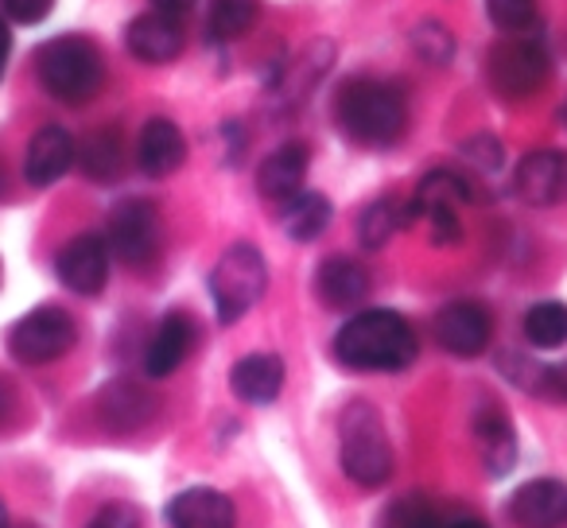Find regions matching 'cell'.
<instances>
[{
  "mask_svg": "<svg viewBox=\"0 0 567 528\" xmlns=\"http://www.w3.org/2000/svg\"><path fill=\"white\" fill-rule=\"evenodd\" d=\"M447 528H489V525H486V520L463 517V520H447Z\"/></svg>",
  "mask_w": 567,
  "mask_h": 528,
  "instance_id": "38",
  "label": "cell"
},
{
  "mask_svg": "<svg viewBox=\"0 0 567 528\" xmlns=\"http://www.w3.org/2000/svg\"><path fill=\"white\" fill-rule=\"evenodd\" d=\"M409 221H412V206L409 203H396V198H378V203L362 214V221H358V237H362L365 249H381V245H389V237H393L396 229L409 226Z\"/></svg>",
  "mask_w": 567,
  "mask_h": 528,
  "instance_id": "25",
  "label": "cell"
},
{
  "mask_svg": "<svg viewBox=\"0 0 567 528\" xmlns=\"http://www.w3.org/2000/svg\"><path fill=\"white\" fill-rule=\"evenodd\" d=\"M260 12V0H210L206 12V32L210 40H237L252 28Z\"/></svg>",
  "mask_w": 567,
  "mask_h": 528,
  "instance_id": "27",
  "label": "cell"
},
{
  "mask_svg": "<svg viewBox=\"0 0 567 528\" xmlns=\"http://www.w3.org/2000/svg\"><path fill=\"white\" fill-rule=\"evenodd\" d=\"M0 528H9V509H4V501H0Z\"/></svg>",
  "mask_w": 567,
  "mask_h": 528,
  "instance_id": "39",
  "label": "cell"
},
{
  "mask_svg": "<svg viewBox=\"0 0 567 528\" xmlns=\"http://www.w3.org/2000/svg\"><path fill=\"white\" fill-rule=\"evenodd\" d=\"M74 164V136L63 125H48L28 141L24 156V179L32 187H51L59 183Z\"/></svg>",
  "mask_w": 567,
  "mask_h": 528,
  "instance_id": "13",
  "label": "cell"
},
{
  "mask_svg": "<svg viewBox=\"0 0 567 528\" xmlns=\"http://www.w3.org/2000/svg\"><path fill=\"white\" fill-rule=\"evenodd\" d=\"M35 71H40L43 90L66 105L90 102L105 82L102 51L82 35H55L43 43L35 55Z\"/></svg>",
  "mask_w": 567,
  "mask_h": 528,
  "instance_id": "3",
  "label": "cell"
},
{
  "mask_svg": "<svg viewBox=\"0 0 567 528\" xmlns=\"http://www.w3.org/2000/svg\"><path fill=\"white\" fill-rule=\"evenodd\" d=\"M229 385L245 404H272L284 389V362L276 354H249L234 365Z\"/></svg>",
  "mask_w": 567,
  "mask_h": 528,
  "instance_id": "19",
  "label": "cell"
},
{
  "mask_svg": "<svg viewBox=\"0 0 567 528\" xmlns=\"http://www.w3.org/2000/svg\"><path fill=\"white\" fill-rule=\"evenodd\" d=\"M548 51L533 40V35H509L489 51V82L502 97L520 102V97H533L536 90L548 82Z\"/></svg>",
  "mask_w": 567,
  "mask_h": 528,
  "instance_id": "6",
  "label": "cell"
},
{
  "mask_svg": "<svg viewBox=\"0 0 567 528\" xmlns=\"http://www.w3.org/2000/svg\"><path fill=\"white\" fill-rule=\"evenodd\" d=\"M463 203H471V183L455 172H432L412 195V218H424L432 210H458Z\"/></svg>",
  "mask_w": 567,
  "mask_h": 528,
  "instance_id": "22",
  "label": "cell"
},
{
  "mask_svg": "<svg viewBox=\"0 0 567 528\" xmlns=\"http://www.w3.org/2000/svg\"><path fill=\"white\" fill-rule=\"evenodd\" d=\"M385 528H447V520L424 497H404L385 513Z\"/></svg>",
  "mask_w": 567,
  "mask_h": 528,
  "instance_id": "29",
  "label": "cell"
},
{
  "mask_svg": "<svg viewBox=\"0 0 567 528\" xmlns=\"http://www.w3.org/2000/svg\"><path fill=\"white\" fill-rule=\"evenodd\" d=\"M339 458L347 478H354L358 486H381L393 474V447L389 435L381 427L378 412L370 404H350L342 412V443Z\"/></svg>",
  "mask_w": 567,
  "mask_h": 528,
  "instance_id": "5",
  "label": "cell"
},
{
  "mask_svg": "<svg viewBox=\"0 0 567 528\" xmlns=\"http://www.w3.org/2000/svg\"><path fill=\"white\" fill-rule=\"evenodd\" d=\"M316 288L327 308H354V303H362L365 292H370V272L350 257H331V260H323Z\"/></svg>",
  "mask_w": 567,
  "mask_h": 528,
  "instance_id": "20",
  "label": "cell"
},
{
  "mask_svg": "<svg viewBox=\"0 0 567 528\" xmlns=\"http://www.w3.org/2000/svg\"><path fill=\"white\" fill-rule=\"evenodd\" d=\"M110 249L117 252L125 265H133V269H144V265H152V257H156L159 249V214L156 206L148 203V198H128V203H121L117 210L110 214Z\"/></svg>",
  "mask_w": 567,
  "mask_h": 528,
  "instance_id": "8",
  "label": "cell"
},
{
  "mask_svg": "<svg viewBox=\"0 0 567 528\" xmlns=\"http://www.w3.org/2000/svg\"><path fill=\"white\" fill-rule=\"evenodd\" d=\"M513 187L533 206H559L567 203V152L540 148L528 152L513 172Z\"/></svg>",
  "mask_w": 567,
  "mask_h": 528,
  "instance_id": "11",
  "label": "cell"
},
{
  "mask_svg": "<svg viewBox=\"0 0 567 528\" xmlns=\"http://www.w3.org/2000/svg\"><path fill=\"white\" fill-rule=\"evenodd\" d=\"M474 439H478V451L486 458L489 474H505L517 463V435L509 427V416L502 408H478L474 416Z\"/></svg>",
  "mask_w": 567,
  "mask_h": 528,
  "instance_id": "21",
  "label": "cell"
},
{
  "mask_svg": "<svg viewBox=\"0 0 567 528\" xmlns=\"http://www.w3.org/2000/svg\"><path fill=\"white\" fill-rule=\"evenodd\" d=\"M102 408H105V416H110L117 427H136L141 420H148L152 401H148V393H144V389H136V385H128V381H121V385L105 389Z\"/></svg>",
  "mask_w": 567,
  "mask_h": 528,
  "instance_id": "28",
  "label": "cell"
},
{
  "mask_svg": "<svg viewBox=\"0 0 567 528\" xmlns=\"http://www.w3.org/2000/svg\"><path fill=\"white\" fill-rule=\"evenodd\" d=\"M559 117H564V125H567V105H564V113H559Z\"/></svg>",
  "mask_w": 567,
  "mask_h": 528,
  "instance_id": "40",
  "label": "cell"
},
{
  "mask_svg": "<svg viewBox=\"0 0 567 528\" xmlns=\"http://www.w3.org/2000/svg\"><path fill=\"white\" fill-rule=\"evenodd\" d=\"M463 156L471 159V164H478V167H486V172H494V167H502L505 152H502V144H497L494 136H474V141L463 144Z\"/></svg>",
  "mask_w": 567,
  "mask_h": 528,
  "instance_id": "32",
  "label": "cell"
},
{
  "mask_svg": "<svg viewBox=\"0 0 567 528\" xmlns=\"http://www.w3.org/2000/svg\"><path fill=\"white\" fill-rule=\"evenodd\" d=\"M167 520H172V528H237V509L218 489L195 486L172 497Z\"/></svg>",
  "mask_w": 567,
  "mask_h": 528,
  "instance_id": "15",
  "label": "cell"
},
{
  "mask_svg": "<svg viewBox=\"0 0 567 528\" xmlns=\"http://www.w3.org/2000/svg\"><path fill=\"white\" fill-rule=\"evenodd\" d=\"M334 354H339L342 365L365 373L409 370L416 362V331L396 311L373 308L347 319V327L334 334Z\"/></svg>",
  "mask_w": 567,
  "mask_h": 528,
  "instance_id": "1",
  "label": "cell"
},
{
  "mask_svg": "<svg viewBox=\"0 0 567 528\" xmlns=\"http://www.w3.org/2000/svg\"><path fill=\"white\" fill-rule=\"evenodd\" d=\"M525 339L536 350H556L567 342V303L544 300L536 308H528L525 315Z\"/></svg>",
  "mask_w": 567,
  "mask_h": 528,
  "instance_id": "26",
  "label": "cell"
},
{
  "mask_svg": "<svg viewBox=\"0 0 567 528\" xmlns=\"http://www.w3.org/2000/svg\"><path fill=\"white\" fill-rule=\"evenodd\" d=\"M82 172L97 183H113L125 167V141L117 128H97L86 144H82Z\"/></svg>",
  "mask_w": 567,
  "mask_h": 528,
  "instance_id": "24",
  "label": "cell"
},
{
  "mask_svg": "<svg viewBox=\"0 0 567 528\" xmlns=\"http://www.w3.org/2000/svg\"><path fill=\"white\" fill-rule=\"evenodd\" d=\"M183 159H187V141H183L179 125L167 117H152L141 128V141H136V164H141V172L152 175V179H164Z\"/></svg>",
  "mask_w": 567,
  "mask_h": 528,
  "instance_id": "16",
  "label": "cell"
},
{
  "mask_svg": "<svg viewBox=\"0 0 567 528\" xmlns=\"http://www.w3.org/2000/svg\"><path fill=\"white\" fill-rule=\"evenodd\" d=\"M509 517L520 528H564L567 525V486L559 478H533L513 494Z\"/></svg>",
  "mask_w": 567,
  "mask_h": 528,
  "instance_id": "12",
  "label": "cell"
},
{
  "mask_svg": "<svg viewBox=\"0 0 567 528\" xmlns=\"http://www.w3.org/2000/svg\"><path fill=\"white\" fill-rule=\"evenodd\" d=\"M280 221L288 229V237H296V241H316L331 226V203L323 195H316V190H300L296 198L284 203Z\"/></svg>",
  "mask_w": 567,
  "mask_h": 528,
  "instance_id": "23",
  "label": "cell"
},
{
  "mask_svg": "<svg viewBox=\"0 0 567 528\" xmlns=\"http://www.w3.org/2000/svg\"><path fill=\"white\" fill-rule=\"evenodd\" d=\"M268 288V265L257 245H229L210 272V300L218 323H237Z\"/></svg>",
  "mask_w": 567,
  "mask_h": 528,
  "instance_id": "4",
  "label": "cell"
},
{
  "mask_svg": "<svg viewBox=\"0 0 567 528\" xmlns=\"http://www.w3.org/2000/svg\"><path fill=\"white\" fill-rule=\"evenodd\" d=\"M334 117H339L342 133L365 148H385V144L401 141L404 125H409L401 90L381 79H350L334 97Z\"/></svg>",
  "mask_w": 567,
  "mask_h": 528,
  "instance_id": "2",
  "label": "cell"
},
{
  "mask_svg": "<svg viewBox=\"0 0 567 528\" xmlns=\"http://www.w3.org/2000/svg\"><path fill=\"white\" fill-rule=\"evenodd\" d=\"M435 339L447 354L455 358H478L494 339V319L482 303L455 300L435 315Z\"/></svg>",
  "mask_w": 567,
  "mask_h": 528,
  "instance_id": "9",
  "label": "cell"
},
{
  "mask_svg": "<svg viewBox=\"0 0 567 528\" xmlns=\"http://www.w3.org/2000/svg\"><path fill=\"white\" fill-rule=\"evenodd\" d=\"M303 179H308V144H300V141L268 152V159L260 164V172H257L260 195L276 198V203H288V198L300 195Z\"/></svg>",
  "mask_w": 567,
  "mask_h": 528,
  "instance_id": "17",
  "label": "cell"
},
{
  "mask_svg": "<svg viewBox=\"0 0 567 528\" xmlns=\"http://www.w3.org/2000/svg\"><path fill=\"white\" fill-rule=\"evenodd\" d=\"M125 43L141 63H172L183 51V24L167 12H144L128 24Z\"/></svg>",
  "mask_w": 567,
  "mask_h": 528,
  "instance_id": "14",
  "label": "cell"
},
{
  "mask_svg": "<svg viewBox=\"0 0 567 528\" xmlns=\"http://www.w3.org/2000/svg\"><path fill=\"white\" fill-rule=\"evenodd\" d=\"M79 339V327L66 311L59 308H35L9 331V350L24 365H48L63 358Z\"/></svg>",
  "mask_w": 567,
  "mask_h": 528,
  "instance_id": "7",
  "label": "cell"
},
{
  "mask_svg": "<svg viewBox=\"0 0 567 528\" xmlns=\"http://www.w3.org/2000/svg\"><path fill=\"white\" fill-rule=\"evenodd\" d=\"M486 12L502 32L520 35L533 28L536 20V0H486Z\"/></svg>",
  "mask_w": 567,
  "mask_h": 528,
  "instance_id": "30",
  "label": "cell"
},
{
  "mask_svg": "<svg viewBox=\"0 0 567 528\" xmlns=\"http://www.w3.org/2000/svg\"><path fill=\"white\" fill-rule=\"evenodd\" d=\"M412 43H416V51L427 59V63H447L451 51H455L451 32L443 24H420V32L412 35Z\"/></svg>",
  "mask_w": 567,
  "mask_h": 528,
  "instance_id": "31",
  "label": "cell"
},
{
  "mask_svg": "<svg viewBox=\"0 0 567 528\" xmlns=\"http://www.w3.org/2000/svg\"><path fill=\"white\" fill-rule=\"evenodd\" d=\"M86 528H141V513L125 501H113V505H105Z\"/></svg>",
  "mask_w": 567,
  "mask_h": 528,
  "instance_id": "35",
  "label": "cell"
},
{
  "mask_svg": "<svg viewBox=\"0 0 567 528\" xmlns=\"http://www.w3.org/2000/svg\"><path fill=\"white\" fill-rule=\"evenodd\" d=\"M156 4V12H167V17H187L190 9H195V0H152Z\"/></svg>",
  "mask_w": 567,
  "mask_h": 528,
  "instance_id": "36",
  "label": "cell"
},
{
  "mask_svg": "<svg viewBox=\"0 0 567 528\" xmlns=\"http://www.w3.org/2000/svg\"><path fill=\"white\" fill-rule=\"evenodd\" d=\"M55 272L71 292L97 296L105 288V280H110V241L97 234H79L59 252Z\"/></svg>",
  "mask_w": 567,
  "mask_h": 528,
  "instance_id": "10",
  "label": "cell"
},
{
  "mask_svg": "<svg viewBox=\"0 0 567 528\" xmlns=\"http://www.w3.org/2000/svg\"><path fill=\"white\" fill-rule=\"evenodd\" d=\"M528 385L540 389L548 401H564L567 404V362L564 365H544V370H536V377L528 381Z\"/></svg>",
  "mask_w": 567,
  "mask_h": 528,
  "instance_id": "34",
  "label": "cell"
},
{
  "mask_svg": "<svg viewBox=\"0 0 567 528\" xmlns=\"http://www.w3.org/2000/svg\"><path fill=\"white\" fill-rule=\"evenodd\" d=\"M190 342H195V323H190L183 311H172V315L156 327L148 350H144V370H148V377H172V373L187 362Z\"/></svg>",
  "mask_w": 567,
  "mask_h": 528,
  "instance_id": "18",
  "label": "cell"
},
{
  "mask_svg": "<svg viewBox=\"0 0 567 528\" xmlns=\"http://www.w3.org/2000/svg\"><path fill=\"white\" fill-rule=\"evenodd\" d=\"M0 9L9 12L17 24H40V20L51 17L55 0H0Z\"/></svg>",
  "mask_w": 567,
  "mask_h": 528,
  "instance_id": "33",
  "label": "cell"
},
{
  "mask_svg": "<svg viewBox=\"0 0 567 528\" xmlns=\"http://www.w3.org/2000/svg\"><path fill=\"white\" fill-rule=\"evenodd\" d=\"M9 55H12V35H9V24L0 20V79H4V66H9Z\"/></svg>",
  "mask_w": 567,
  "mask_h": 528,
  "instance_id": "37",
  "label": "cell"
}]
</instances>
